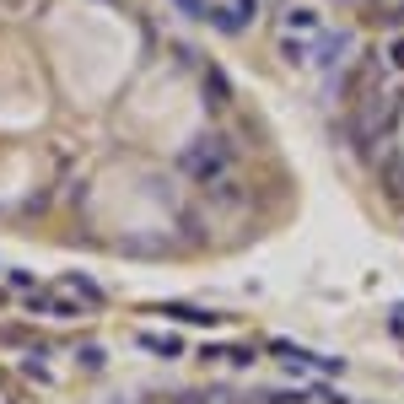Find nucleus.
Returning <instances> with one entry per match:
<instances>
[{
	"instance_id": "1",
	"label": "nucleus",
	"mask_w": 404,
	"mask_h": 404,
	"mask_svg": "<svg viewBox=\"0 0 404 404\" xmlns=\"http://www.w3.org/2000/svg\"><path fill=\"white\" fill-rule=\"evenodd\" d=\"M221 167H227V146L221 140H195L184 151V172H195V178H216Z\"/></svg>"
},
{
	"instance_id": "2",
	"label": "nucleus",
	"mask_w": 404,
	"mask_h": 404,
	"mask_svg": "<svg viewBox=\"0 0 404 404\" xmlns=\"http://www.w3.org/2000/svg\"><path fill=\"white\" fill-rule=\"evenodd\" d=\"M65 286L71 291H81L86 302H103V291H98V281H86V275H65Z\"/></svg>"
},
{
	"instance_id": "3",
	"label": "nucleus",
	"mask_w": 404,
	"mask_h": 404,
	"mask_svg": "<svg viewBox=\"0 0 404 404\" xmlns=\"http://www.w3.org/2000/svg\"><path fill=\"white\" fill-rule=\"evenodd\" d=\"M81 367H92V372L103 367V351H98V345H86V351H81Z\"/></svg>"
},
{
	"instance_id": "4",
	"label": "nucleus",
	"mask_w": 404,
	"mask_h": 404,
	"mask_svg": "<svg viewBox=\"0 0 404 404\" xmlns=\"http://www.w3.org/2000/svg\"><path fill=\"white\" fill-rule=\"evenodd\" d=\"M178 11H189V16H205V6H200V0H178Z\"/></svg>"
}]
</instances>
